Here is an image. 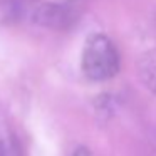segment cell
Instances as JSON below:
<instances>
[{"mask_svg":"<svg viewBox=\"0 0 156 156\" xmlns=\"http://www.w3.org/2000/svg\"><path fill=\"white\" fill-rule=\"evenodd\" d=\"M81 69L91 81H108L119 71V52L104 34H92L82 49Z\"/></svg>","mask_w":156,"mask_h":156,"instance_id":"obj_1","label":"cell"},{"mask_svg":"<svg viewBox=\"0 0 156 156\" xmlns=\"http://www.w3.org/2000/svg\"><path fill=\"white\" fill-rule=\"evenodd\" d=\"M76 10L66 4L39 2V0H24L22 19H27L32 24L52 30H64L76 22Z\"/></svg>","mask_w":156,"mask_h":156,"instance_id":"obj_2","label":"cell"},{"mask_svg":"<svg viewBox=\"0 0 156 156\" xmlns=\"http://www.w3.org/2000/svg\"><path fill=\"white\" fill-rule=\"evenodd\" d=\"M138 74L143 84L156 94V51H148L139 57Z\"/></svg>","mask_w":156,"mask_h":156,"instance_id":"obj_3","label":"cell"},{"mask_svg":"<svg viewBox=\"0 0 156 156\" xmlns=\"http://www.w3.org/2000/svg\"><path fill=\"white\" fill-rule=\"evenodd\" d=\"M0 156H20L17 138L5 124H0Z\"/></svg>","mask_w":156,"mask_h":156,"instance_id":"obj_4","label":"cell"},{"mask_svg":"<svg viewBox=\"0 0 156 156\" xmlns=\"http://www.w3.org/2000/svg\"><path fill=\"white\" fill-rule=\"evenodd\" d=\"M71 156H91V151H89L86 146H77V148L72 151Z\"/></svg>","mask_w":156,"mask_h":156,"instance_id":"obj_5","label":"cell"}]
</instances>
